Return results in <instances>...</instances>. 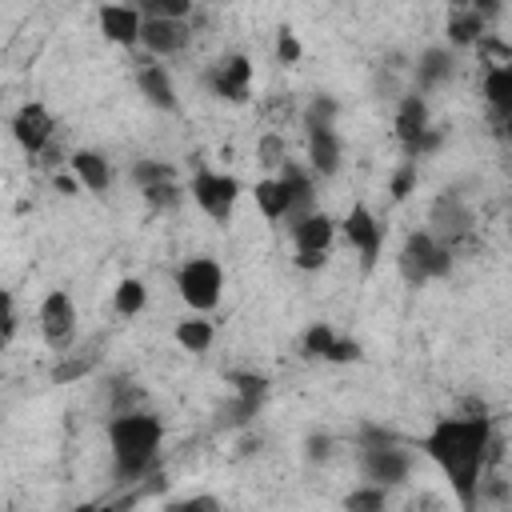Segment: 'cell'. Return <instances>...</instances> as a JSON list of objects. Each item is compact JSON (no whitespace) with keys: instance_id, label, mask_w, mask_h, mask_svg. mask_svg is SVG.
I'll return each instance as SVG.
<instances>
[{"instance_id":"6da1fadb","label":"cell","mask_w":512,"mask_h":512,"mask_svg":"<svg viewBox=\"0 0 512 512\" xmlns=\"http://www.w3.org/2000/svg\"><path fill=\"white\" fill-rule=\"evenodd\" d=\"M488 444H492L488 416L440 420L432 428V436L424 440L428 456L452 480V488H456V496H460L464 508L476 504V488H480V472H484V460H488Z\"/></svg>"},{"instance_id":"7a4b0ae2","label":"cell","mask_w":512,"mask_h":512,"mask_svg":"<svg viewBox=\"0 0 512 512\" xmlns=\"http://www.w3.org/2000/svg\"><path fill=\"white\" fill-rule=\"evenodd\" d=\"M160 420L156 416H144V412H120L112 424H108V444H112V460H116V472L120 476H140L152 460H156V448H160Z\"/></svg>"},{"instance_id":"3957f363","label":"cell","mask_w":512,"mask_h":512,"mask_svg":"<svg viewBox=\"0 0 512 512\" xmlns=\"http://www.w3.org/2000/svg\"><path fill=\"white\" fill-rule=\"evenodd\" d=\"M452 268V248L440 244L432 232H412L400 248V276L408 284H424V280H440Z\"/></svg>"},{"instance_id":"277c9868","label":"cell","mask_w":512,"mask_h":512,"mask_svg":"<svg viewBox=\"0 0 512 512\" xmlns=\"http://www.w3.org/2000/svg\"><path fill=\"white\" fill-rule=\"evenodd\" d=\"M180 296H184V304L188 308H196V312H208V308H216L220 304V288H224V272H220V264L216 260H208V256H196V260H188L184 268H180Z\"/></svg>"},{"instance_id":"5b68a950","label":"cell","mask_w":512,"mask_h":512,"mask_svg":"<svg viewBox=\"0 0 512 512\" xmlns=\"http://www.w3.org/2000/svg\"><path fill=\"white\" fill-rule=\"evenodd\" d=\"M40 332L52 352H68L76 344V304L68 292H48L40 304Z\"/></svg>"},{"instance_id":"8992f818","label":"cell","mask_w":512,"mask_h":512,"mask_svg":"<svg viewBox=\"0 0 512 512\" xmlns=\"http://www.w3.org/2000/svg\"><path fill=\"white\" fill-rule=\"evenodd\" d=\"M236 196H240V180H236V176L200 172V176L192 180V200H196L212 220H228L232 208H236Z\"/></svg>"},{"instance_id":"52a82bcc","label":"cell","mask_w":512,"mask_h":512,"mask_svg":"<svg viewBox=\"0 0 512 512\" xmlns=\"http://www.w3.org/2000/svg\"><path fill=\"white\" fill-rule=\"evenodd\" d=\"M408 452L404 448H396V440H388V444H364V452H360V468H364V476H368V484H400L404 476H408Z\"/></svg>"},{"instance_id":"ba28073f","label":"cell","mask_w":512,"mask_h":512,"mask_svg":"<svg viewBox=\"0 0 512 512\" xmlns=\"http://www.w3.org/2000/svg\"><path fill=\"white\" fill-rule=\"evenodd\" d=\"M468 232H472V212L464 208L460 192H440L432 204V236L452 248V240H460Z\"/></svg>"},{"instance_id":"9c48e42d","label":"cell","mask_w":512,"mask_h":512,"mask_svg":"<svg viewBox=\"0 0 512 512\" xmlns=\"http://www.w3.org/2000/svg\"><path fill=\"white\" fill-rule=\"evenodd\" d=\"M140 44L152 56H172L188 44V28L176 16H148V20H140Z\"/></svg>"},{"instance_id":"30bf717a","label":"cell","mask_w":512,"mask_h":512,"mask_svg":"<svg viewBox=\"0 0 512 512\" xmlns=\"http://www.w3.org/2000/svg\"><path fill=\"white\" fill-rule=\"evenodd\" d=\"M344 236H348V244L360 252L364 268H372V264H376V256H380V240H384V232H380L376 216H372L364 204H356V208L344 216Z\"/></svg>"},{"instance_id":"8fae6325","label":"cell","mask_w":512,"mask_h":512,"mask_svg":"<svg viewBox=\"0 0 512 512\" xmlns=\"http://www.w3.org/2000/svg\"><path fill=\"white\" fill-rule=\"evenodd\" d=\"M52 116H48V108L44 104H24L20 112H16V120H12V136H16V144L24 148V152H40L48 140H52Z\"/></svg>"},{"instance_id":"7c38bea8","label":"cell","mask_w":512,"mask_h":512,"mask_svg":"<svg viewBox=\"0 0 512 512\" xmlns=\"http://www.w3.org/2000/svg\"><path fill=\"white\" fill-rule=\"evenodd\" d=\"M100 32L112 44H124V48L140 44V16H136V8H128V4H104L100 8Z\"/></svg>"},{"instance_id":"4fadbf2b","label":"cell","mask_w":512,"mask_h":512,"mask_svg":"<svg viewBox=\"0 0 512 512\" xmlns=\"http://www.w3.org/2000/svg\"><path fill=\"white\" fill-rule=\"evenodd\" d=\"M208 80H212L216 96H224V100H244V96H248V80H252V64H248L244 56H228V60L216 64V72H212Z\"/></svg>"},{"instance_id":"5bb4252c","label":"cell","mask_w":512,"mask_h":512,"mask_svg":"<svg viewBox=\"0 0 512 512\" xmlns=\"http://www.w3.org/2000/svg\"><path fill=\"white\" fill-rule=\"evenodd\" d=\"M332 232H336L332 216H324V212H308V216H300V220L292 224V236H296V252H328V244H332Z\"/></svg>"},{"instance_id":"9a60e30c","label":"cell","mask_w":512,"mask_h":512,"mask_svg":"<svg viewBox=\"0 0 512 512\" xmlns=\"http://www.w3.org/2000/svg\"><path fill=\"white\" fill-rule=\"evenodd\" d=\"M484 96H488L496 120L508 124V116H512V68L508 64H492L484 72Z\"/></svg>"},{"instance_id":"2e32d148","label":"cell","mask_w":512,"mask_h":512,"mask_svg":"<svg viewBox=\"0 0 512 512\" xmlns=\"http://www.w3.org/2000/svg\"><path fill=\"white\" fill-rule=\"evenodd\" d=\"M308 160L320 176H332L340 168V136L332 128H308Z\"/></svg>"},{"instance_id":"e0dca14e","label":"cell","mask_w":512,"mask_h":512,"mask_svg":"<svg viewBox=\"0 0 512 512\" xmlns=\"http://www.w3.org/2000/svg\"><path fill=\"white\" fill-rule=\"evenodd\" d=\"M448 76H452V52H448V48H428V52L416 60V88H420V92L440 88Z\"/></svg>"},{"instance_id":"ac0fdd59","label":"cell","mask_w":512,"mask_h":512,"mask_svg":"<svg viewBox=\"0 0 512 512\" xmlns=\"http://www.w3.org/2000/svg\"><path fill=\"white\" fill-rule=\"evenodd\" d=\"M428 128V104H424V96H404L400 100V112H396V136H400V144L408 148L420 132Z\"/></svg>"},{"instance_id":"d6986e66","label":"cell","mask_w":512,"mask_h":512,"mask_svg":"<svg viewBox=\"0 0 512 512\" xmlns=\"http://www.w3.org/2000/svg\"><path fill=\"white\" fill-rule=\"evenodd\" d=\"M140 92L148 96V104H156V108H164V112H172V108H176V88H172V76H168L160 64L140 68Z\"/></svg>"},{"instance_id":"ffe728a7","label":"cell","mask_w":512,"mask_h":512,"mask_svg":"<svg viewBox=\"0 0 512 512\" xmlns=\"http://www.w3.org/2000/svg\"><path fill=\"white\" fill-rule=\"evenodd\" d=\"M72 172L88 192H104L112 184V168H108V160L100 152H76L72 156Z\"/></svg>"},{"instance_id":"44dd1931","label":"cell","mask_w":512,"mask_h":512,"mask_svg":"<svg viewBox=\"0 0 512 512\" xmlns=\"http://www.w3.org/2000/svg\"><path fill=\"white\" fill-rule=\"evenodd\" d=\"M256 204H260V212H264L268 220H284V216H288V208H292L284 180H280V176L260 180V184H256Z\"/></svg>"},{"instance_id":"7402d4cb","label":"cell","mask_w":512,"mask_h":512,"mask_svg":"<svg viewBox=\"0 0 512 512\" xmlns=\"http://www.w3.org/2000/svg\"><path fill=\"white\" fill-rule=\"evenodd\" d=\"M144 300H148V288H144V280H120L116 284V296H112V304H116V312L120 316H136L140 308H144Z\"/></svg>"},{"instance_id":"603a6c76","label":"cell","mask_w":512,"mask_h":512,"mask_svg":"<svg viewBox=\"0 0 512 512\" xmlns=\"http://www.w3.org/2000/svg\"><path fill=\"white\" fill-rule=\"evenodd\" d=\"M176 344L184 352H204L212 344V324L208 320H180L176 324Z\"/></svg>"},{"instance_id":"cb8c5ba5","label":"cell","mask_w":512,"mask_h":512,"mask_svg":"<svg viewBox=\"0 0 512 512\" xmlns=\"http://www.w3.org/2000/svg\"><path fill=\"white\" fill-rule=\"evenodd\" d=\"M484 36V16L480 12H460V16H452V24H448V40L452 44H476Z\"/></svg>"},{"instance_id":"d4e9b609","label":"cell","mask_w":512,"mask_h":512,"mask_svg":"<svg viewBox=\"0 0 512 512\" xmlns=\"http://www.w3.org/2000/svg\"><path fill=\"white\" fill-rule=\"evenodd\" d=\"M336 112H340V104L332 96H316L304 108V128H332L336 124Z\"/></svg>"},{"instance_id":"484cf974","label":"cell","mask_w":512,"mask_h":512,"mask_svg":"<svg viewBox=\"0 0 512 512\" xmlns=\"http://www.w3.org/2000/svg\"><path fill=\"white\" fill-rule=\"evenodd\" d=\"M132 180H136L140 188H148V184L172 180V168H168V164H160V160H140V164L132 168Z\"/></svg>"},{"instance_id":"4316f807","label":"cell","mask_w":512,"mask_h":512,"mask_svg":"<svg viewBox=\"0 0 512 512\" xmlns=\"http://www.w3.org/2000/svg\"><path fill=\"white\" fill-rule=\"evenodd\" d=\"M332 340H336V332H332L328 324H312V328L304 332V348H308V356H328Z\"/></svg>"},{"instance_id":"83f0119b","label":"cell","mask_w":512,"mask_h":512,"mask_svg":"<svg viewBox=\"0 0 512 512\" xmlns=\"http://www.w3.org/2000/svg\"><path fill=\"white\" fill-rule=\"evenodd\" d=\"M352 512H360V508H384V484H372V488H360V492H352L348 500H344Z\"/></svg>"},{"instance_id":"f1b7e54d","label":"cell","mask_w":512,"mask_h":512,"mask_svg":"<svg viewBox=\"0 0 512 512\" xmlns=\"http://www.w3.org/2000/svg\"><path fill=\"white\" fill-rule=\"evenodd\" d=\"M276 60H280V64H296V60H300V40H296L292 28H280V32H276Z\"/></svg>"},{"instance_id":"f546056e","label":"cell","mask_w":512,"mask_h":512,"mask_svg":"<svg viewBox=\"0 0 512 512\" xmlns=\"http://www.w3.org/2000/svg\"><path fill=\"white\" fill-rule=\"evenodd\" d=\"M144 196H148V204H156V208H172L176 200H180V192H176V184L172 180H160V184H148V188H140Z\"/></svg>"},{"instance_id":"4dcf8cb0","label":"cell","mask_w":512,"mask_h":512,"mask_svg":"<svg viewBox=\"0 0 512 512\" xmlns=\"http://www.w3.org/2000/svg\"><path fill=\"white\" fill-rule=\"evenodd\" d=\"M288 160V152H284V140L280 136H264L260 140V164H268V168H280Z\"/></svg>"},{"instance_id":"1f68e13d","label":"cell","mask_w":512,"mask_h":512,"mask_svg":"<svg viewBox=\"0 0 512 512\" xmlns=\"http://www.w3.org/2000/svg\"><path fill=\"white\" fill-rule=\"evenodd\" d=\"M412 184H416V160H404L400 172H396V180H392V196L404 200V196L412 192Z\"/></svg>"},{"instance_id":"d6a6232c","label":"cell","mask_w":512,"mask_h":512,"mask_svg":"<svg viewBox=\"0 0 512 512\" xmlns=\"http://www.w3.org/2000/svg\"><path fill=\"white\" fill-rule=\"evenodd\" d=\"M356 356H360V344H356V340H340V336H336L324 360H356Z\"/></svg>"},{"instance_id":"836d02e7","label":"cell","mask_w":512,"mask_h":512,"mask_svg":"<svg viewBox=\"0 0 512 512\" xmlns=\"http://www.w3.org/2000/svg\"><path fill=\"white\" fill-rule=\"evenodd\" d=\"M8 332H12V300H8V292L0 288V352H4V344H8Z\"/></svg>"},{"instance_id":"e575fe53","label":"cell","mask_w":512,"mask_h":512,"mask_svg":"<svg viewBox=\"0 0 512 512\" xmlns=\"http://www.w3.org/2000/svg\"><path fill=\"white\" fill-rule=\"evenodd\" d=\"M328 444H332L328 436H312V440H308V456H312V460H324V456H328Z\"/></svg>"},{"instance_id":"d590c367","label":"cell","mask_w":512,"mask_h":512,"mask_svg":"<svg viewBox=\"0 0 512 512\" xmlns=\"http://www.w3.org/2000/svg\"><path fill=\"white\" fill-rule=\"evenodd\" d=\"M296 264L312 272V268H320V264H324V252H296Z\"/></svg>"},{"instance_id":"8d00e7d4","label":"cell","mask_w":512,"mask_h":512,"mask_svg":"<svg viewBox=\"0 0 512 512\" xmlns=\"http://www.w3.org/2000/svg\"><path fill=\"white\" fill-rule=\"evenodd\" d=\"M172 508H188V512L192 508H216V500L212 496H196V500H184V504H172Z\"/></svg>"},{"instance_id":"74e56055","label":"cell","mask_w":512,"mask_h":512,"mask_svg":"<svg viewBox=\"0 0 512 512\" xmlns=\"http://www.w3.org/2000/svg\"><path fill=\"white\" fill-rule=\"evenodd\" d=\"M56 188L72 196V192H76V176H56Z\"/></svg>"},{"instance_id":"f35d334b","label":"cell","mask_w":512,"mask_h":512,"mask_svg":"<svg viewBox=\"0 0 512 512\" xmlns=\"http://www.w3.org/2000/svg\"><path fill=\"white\" fill-rule=\"evenodd\" d=\"M144 4H148V0H144Z\"/></svg>"}]
</instances>
